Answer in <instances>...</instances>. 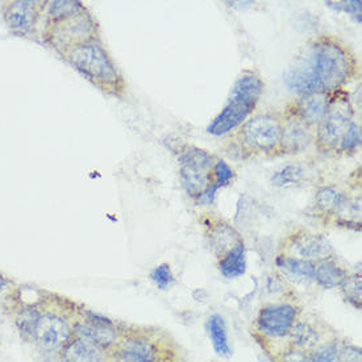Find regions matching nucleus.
Listing matches in <instances>:
<instances>
[{"mask_svg":"<svg viewBox=\"0 0 362 362\" xmlns=\"http://www.w3.org/2000/svg\"><path fill=\"white\" fill-rule=\"evenodd\" d=\"M360 141H361L360 127L356 123H351L349 128L346 129V132H345L341 141H340V148L343 151H352L360 145Z\"/></svg>","mask_w":362,"mask_h":362,"instance_id":"nucleus-27","label":"nucleus"},{"mask_svg":"<svg viewBox=\"0 0 362 362\" xmlns=\"http://www.w3.org/2000/svg\"><path fill=\"white\" fill-rule=\"evenodd\" d=\"M4 16L11 28L27 32L35 24L36 11L30 1H13L8 4Z\"/></svg>","mask_w":362,"mask_h":362,"instance_id":"nucleus-14","label":"nucleus"},{"mask_svg":"<svg viewBox=\"0 0 362 362\" xmlns=\"http://www.w3.org/2000/svg\"><path fill=\"white\" fill-rule=\"evenodd\" d=\"M344 296L348 302L361 308V278L360 276H346L341 285Z\"/></svg>","mask_w":362,"mask_h":362,"instance_id":"nucleus-24","label":"nucleus"},{"mask_svg":"<svg viewBox=\"0 0 362 362\" xmlns=\"http://www.w3.org/2000/svg\"><path fill=\"white\" fill-rule=\"evenodd\" d=\"M361 349L354 345L340 346L334 362H361Z\"/></svg>","mask_w":362,"mask_h":362,"instance_id":"nucleus-29","label":"nucleus"},{"mask_svg":"<svg viewBox=\"0 0 362 362\" xmlns=\"http://www.w3.org/2000/svg\"><path fill=\"white\" fill-rule=\"evenodd\" d=\"M329 107L328 96L325 93H315L305 95L300 102V114L310 123H320L325 119Z\"/></svg>","mask_w":362,"mask_h":362,"instance_id":"nucleus-17","label":"nucleus"},{"mask_svg":"<svg viewBox=\"0 0 362 362\" xmlns=\"http://www.w3.org/2000/svg\"><path fill=\"white\" fill-rule=\"evenodd\" d=\"M291 252L296 255V257L314 262V259H328L332 255V247L322 235L302 233L293 240Z\"/></svg>","mask_w":362,"mask_h":362,"instance_id":"nucleus-11","label":"nucleus"},{"mask_svg":"<svg viewBox=\"0 0 362 362\" xmlns=\"http://www.w3.org/2000/svg\"><path fill=\"white\" fill-rule=\"evenodd\" d=\"M349 76V59L344 49L334 42L322 41L307 49L287 70V86L310 95L337 90Z\"/></svg>","mask_w":362,"mask_h":362,"instance_id":"nucleus-1","label":"nucleus"},{"mask_svg":"<svg viewBox=\"0 0 362 362\" xmlns=\"http://www.w3.org/2000/svg\"><path fill=\"white\" fill-rule=\"evenodd\" d=\"M13 322L21 339L45 356L62 352L76 336L73 320L56 310L23 307Z\"/></svg>","mask_w":362,"mask_h":362,"instance_id":"nucleus-2","label":"nucleus"},{"mask_svg":"<svg viewBox=\"0 0 362 362\" xmlns=\"http://www.w3.org/2000/svg\"><path fill=\"white\" fill-rule=\"evenodd\" d=\"M170 348L158 334L149 331H122L114 356L116 362H169Z\"/></svg>","mask_w":362,"mask_h":362,"instance_id":"nucleus-4","label":"nucleus"},{"mask_svg":"<svg viewBox=\"0 0 362 362\" xmlns=\"http://www.w3.org/2000/svg\"><path fill=\"white\" fill-rule=\"evenodd\" d=\"M73 331L76 337L95 344L110 356L114 352L122 336V331L112 322L93 314L73 320Z\"/></svg>","mask_w":362,"mask_h":362,"instance_id":"nucleus-8","label":"nucleus"},{"mask_svg":"<svg viewBox=\"0 0 362 362\" xmlns=\"http://www.w3.org/2000/svg\"><path fill=\"white\" fill-rule=\"evenodd\" d=\"M262 81L256 74L247 73L240 76L232 88L226 108L207 128L209 134L221 136L238 128L255 110L262 94Z\"/></svg>","mask_w":362,"mask_h":362,"instance_id":"nucleus-3","label":"nucleus"},{"mask_svg":"<svg viewBox=\"0 0 362 362\" xmlns=\"http://www.w3.org/2000/svg\"><path fill=\"white\" fill-rule=\"evenodd\" d=\"M182 183L189 195L200 198L211 183L212 156L199 148L191 146L180 158Z\"/></svg>","mask_w":362,"mask_h":362,"instance_id":"nucleus-6","label":"nucleus"},{"mask_svg":"<svg viewBox=\"0 0 362 362\" xmlns=\"http://www.w3.org/2000/svg\"><path fill=\"white\" fill-rule=\"evenodd\" d=\"M281 362H311L310 361V357H308V353L302 351V349H298L294 348L291 345H288V348H286L284 352L281 353Z\"/></svg>","mask_w":362,"mask_h":362,"instance_id":"nucleus-31","label":"nucleus"},{"mask_svg":"<svg viewBox=\"0 0 362 362\" xmlns=\"http://www.w3.org/2000/svg\"><path fill=\"white\" fill-rule=\"evenodd\" d=\"M282 141L290 152H299L311 141V134L303 123L290 122L282 128Z\"/></svg>","mask_w":362,"mask_h":362,"instance_id":"nucleus-20","label":"nucleus"},{"mask_svg":"<svg viewBox=\"0 0 362 362\" xmlns=\"http://www.w3.org/2000/svg\"><path fill=\"white\" fill-rule=\"evenodd\" d=\"M303 169L299 166L294 165H288L286 168H284L282 170L276 172L272 182L276 186H287V185H294L296 182L300 181L303 177Z\"/></svg>","mask_w":362,"mask_h":362,"instance_id":"nucleus-25","label":"nucleus"},{"mask_svg":"<svg viewBox=\"0 0 362 362\" xmlns=\"http://www.w3.org/2000/svg\"><path fill=\"white\" fill-rule=\"evenodd\" d=\"M346 273L334 261L325 259L315 267L314 279L325 288H336L343 285Z\"/></svg>","mask_w":362,"mask_h":362,"instance_id":"nucleus-19","label":"nucleus"},{"mask_svg":"<svg viewBox=\"0 0 362 362\" xmlns=\"http://www.w3.org/2000/svg\"><path fill=\"white\" fill-rule=\"evenodd\" d=\"M152 279L161 290H166L174 282L172 269L168 264H163L153 270Z\"/></svg>","mask_w":362,"mask_h":362,"instance_id":"nucleus-26","label":"nucleus"},{"mask_svg":"<svg viewBox=\"0 0 362 362\" xmlns=\"http://www.w3.org/2000/svg\"><path fill=\"white\" fill-rule=\"evenodd\" d=\"M232 177H233V172L227 163L223 160L218 161L215 165V181L211 182L207 190L202 194L200 198H198V203L199 204H211L215 199L216 191L219 190L220 187L226 186L232 180Z\"/></svg>","mask_w":362,"mask_h":362,"instance_id":"nucleus-21","label":"nucleus"},{"mask_svg":"<svg viewBox=\"0 0 362 362\" xmlns=\"http://www.w3.org/2000/svg\"><path fill=\"white\" fill-rule=\"evenodd\" d=\"M0 282H3V278H1V276H0Z\"/></svg>","mask_w":362,"mask_h":362,"instance_id":"nucleus-33","label":"nucleus"},{"mask_svg":"<svg viewBox=\"0 0 362 362\" xmlns=\"http://www.w3.org/2000/svg\"><path fill=\"white\" fill-rule=\"evenodd\" d=\"M69 362H107L110 354L85 339L74 336L62 351Z\"/></svg>","mask_w":362,"mask_h":362,"instance_id":"nucleus-13","label":"nucleus"},{"mask_svg":"<svg viewBox=\"0 0 362 362\" xmlns=\"http://www.w3.org/2000/svg\"><path fill=\"white\" fill-rule=\"evenodd\" d=\"M220 273L226 278L243 276L247 270V255L244 243L240 240L220 257Z\"/></svg>","mask_w":362,"mask_h":362,"instance_id":"nucleus-15","label":"nucleus"},{"mask_svg":"<svg viewBox=\"0 0 362 362\" xmlns=\"http://www.w3.org/2000/svg\"><path fill=\"white\" fill-rule=\"evenodd\" d=\"M78 8H79V3H74V1H53L50 4V13L54 18H64V16L74 15Z\"/></svg>","mask_w":362,"mask_h":362,"instance_id":"nucleus-28","label":"nucleus"},{"mask_svg":"<svg viewBox=\"0 0 362 362\" xmlns=\"http://www.w3.org/2000/svg\"><path fill=\"white\" fill-rule=\"evenodd\" d=\"M70 59L76 69L96 81L112 83L117 79V73L111 59L107 56L105 49L95 42L76 45L70 52Z\"/></svg>","mask_w":362,"mask_h":362,"instance_id":"nucleus-7","label":"nucleus"},{"mask_svg":"<svg viewBox=\"0 0 362 362\" xmlns=\"http://www.w3.org/2000/svg\"><path fill=\"white\" fill-rule=\"evenodd\" d=\"M352 105L348 99H336L329 103L325 119L320 122L317 140L325 148H334L340 144L352 123Z\"/></svg>","mask_w":362,"mask_h":362,"instance_id":"nucleus-9","label":"nucleus"},{"mask_svg":"<svg viewBox=\"0 0 362 362\" xmlns=\"http://www.w3.org/2000/svg\"><path fill=\"white\" fill-rule=\"evenodd\" d=\"M241 134L248 146L267 152L282 141V127L274 116L259 115L245 123Z\"/></svg>","mask_w":362,"mask_h":362,"instance_id":"nucleus-10","label":"nucleus"},{"mask_svg":"<svg viewBox=\"0 0 362 362\" xmlns=\"http://www.w3.org/2000/svg\"><path fill=\"white\" fill-rule=\"evenodd\" d=\"M288 339H290L291 346L302 349L305 352H310L316 345L327 340L325 331L322 329L320 325H317V322L302 320V319L296 322Z\"/></svg>","mask_w":362,"mask_h":362,"instance_id":"nucleus-12","label":"nucleus"},{"mask_svg":"<svg viewBox=\"0 0 362 362\" xmlns=\"http://www.w3.org/2000/svg\"><path fill=\"white\" fill-rule=\"evenodd\" d=\"M345 202H346V198L344 197L343 194L332 187L320 189L316 194V204L320 210H323L325 212L337 214L339 210L343 207Z\"/></svg>","mask_w":362,"mask_h":362,"instance_id":"nucleus-22","label":"nucleus"},{"mask_svg":"<svg viewBox=\"0 0 362 362\" xmlns=\"http://www.w3.org/2000/svg\"><path fill=\"white\" fill-rule=\"evenodd\" d=\"M325 4H328L329 7H334L336 10L345 11L348 13H352L353 16H356V19L358 20V23H361V1L352 0V1H327Z\"/></svg>","mask_w":362,"mask_h":362,"instance_id":"nucleus-30","label":"nucleus"},{"mask_svg":"<svg viewBox=\"0 0 362 362\" xmlns=\"http://www.w3.org/2000/svg\"><path fill=\"white\" fill-rule=\"evenodd\" d=\"M340 349V344L337 340H325L323 343L316 345L308 353L310 361L311 362H334L337 353Z\"/></svg>","mask_w":362,"mask_h":362,"instance_id":"nucleus-23","label":"nucleus"},{"mask_svg":"<svg viewBox=\"0 0 362 362\" xmlns=\"http://www.w3.org/2000/svg\"><path fill=\"white\" fill-rule=\"evenodd\" d=\"M299 319L300 310L298 305L290 302H278L261 307L255 325L262 337L279 340L290 336Z\"/></svg>","mask_w":362,"mask_h":362,"instance_id":"nucleus-5","label":"nucleus"},{"mask_svg":"<svg viewBox=\"0 0 362 362\" xmlns=\"http://www.w3.org/2000/svg\"><path fill=\"white\" fill-rule=\"evenodd\" d=\"M40 362H69L62 353H54V354H47Z\"/></svg>","mask_w":362,"mask_h":362,"instance_id":"nucleus-32","label":"nucleus"},{"mask_svg":"<svg viewBox=\"0 0 362 362\" xmlns=\"http://www.w3.org/2000/svg\"><path fill=\"white\" fill-rule=\"evenodd\" d=\"M207 331L215 352L218 353L220 357H230L232 348L229 344L228 332L224 319L220 315L210 316L207 322Z\"/></svg>","mask_w":362,"mask_h":362,"instance_id":"nucleus-16","label":"nucleus"},{"mask_svg":"<svg viewBox=\"0 0 362 362\" xmlns=\"http://www.w3.org/2000/svg\"><path fill=\"white\" fill-rule=\"evenodd\" d=\"M276 265L296 281H311L314 279L316 264L298 257H278Z\"/></svg>","mask_w":362,"mask_h":362,"instance_id":"nucleus-18","label":"nucleus"}]
</instances>
